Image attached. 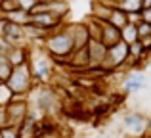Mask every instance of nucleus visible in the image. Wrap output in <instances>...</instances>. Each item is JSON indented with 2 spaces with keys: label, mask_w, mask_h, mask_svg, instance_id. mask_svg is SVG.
<instances>
[{
  "label": "nucleus",
  "mask_w": 151,
  "mask_h": 138,
  "mask_svg": "<svg viewBox=\"0 0 151 138\" xmlns=\"http://www.w3.org/2000/svg\"><path fill=\"white\" fill-rule=\"evenodd\" d=\"M42 48L54 61H65L73 52V37H71L69 25H61L59 29L50 31L48 37L42 42Z\"/></svg>",
  "instance_id": "nucleus-1"
},
{
  "label": "nucleus",
  "mask_w": 151,
  "mask_h": 138,
  "mask_svg": "<svg viewBox=\"0 0 151 138\" xmlns=\"http://www.w3.org/2000/svg\"><path fill=\"white\" fill-rule=\"evenodd\" d=\"M6 86L10 88V92L14 96H29V92H33L37 82L33 79V71H31L29 61L21 65H15L12 69L10 77L6 81Z\"/></svg>",
  "instance_id": "nucleus-2"
},
{
  "label": "nucleus",
  "mask_w": 151,
  "mask_h": 138,
  "mask_svg": "<svg viewBox=\"0 0 151 138\" xmlns=\"http://www.w3.org/2000/svg\"><path fill=\"white\" fill-rule=\"evenodd\" d=\"M29 65H31L33 79H35L37 85H48L52 81V75H54V60L44 52V48H42V52L31 48Z\"/></svg>",
  "instance_id": "nucleus-3"
},
{
  "label": "nucleus",
  "mask_w": 151,
  "mask_h": 138,
  "mask_svg": "<svg viewBox=\"0 0 151 138\" xmlns=\"http://www.w3.org/2000/svg\"><path fill=\"white\" fill-rule=\"evenodd\" d=\"M130 60V52H128V44L122 40H119L117 44L113 46H107V52H105V58H103V64H101V69L107 71V73H113V71L124 67Z\"/></svg>",
  "instance_id": "nucleus-4"
},
{
  "label": "nucleus",
  "mask_w": 151,
  "mask_h": 138,
  "mask_svg": "<svg viewBox=\"0 0 151 138\" xmlns=\"http://www.w3.org/2000/svg\"><path fill=\"white\" fill-rule=\"evenodd\" d=\"M29 100L27 96H12V100L6 104V119L8 127H21L23 121L29 117Z\"/></svg>",
  "instance_id": "nucleus-5"
},
{
  "label": "nucleus",
  "mask_w": 151,
  "mask_h": 138,
  "mask_svg": "<svg viewBox=\"0 0 151 138\" xmlns=\"http://www.w3.org/2000/svg\"><path fill=\"white\" fill-rule=\"evenodd\" d=\"M86 50H88V69H101L103 58H105V52H107V46L103 44L101 40L90 38L88 44H86Z\"/></svg>",
  "instance_id": "nucleus-6"
},
{
  "label": "nucleus",
  "mask_w": 151,
  "mask_h": 138,
  "mask_svg": "<svg viewBox=\"0 0 151 138\" xmlns=\"http://www.w3.org/2000/svg\"><path fill=\"white\" fill-rule=\"evenodd\" d=\"M37 108L40 109L42 113H50L54 108H59L58 94H55L54 90L46 88V85H42V88L37 92Z\"/></svg>",
  "instance_id": "nucleus-7"
},
{
  "label": "nucleus",
  "mask_w": 151,
  "mask_h": 138,
  "mask_svg": "<svg viewBox=\"0 0 151 138\" xmlns=\"http://www.w3.org/2000/svg\"><path fill=\"white\" fill-rule=\"evenodd\" d=\"M35 12H48V14L55 15L59 19H65L71 12V4L69 0H55V2H40Z\"/></svg>",
  "instance_id": "nucleus-8"
},
{
  "label": "nucleus",
  "mask_w": 151,
  "mask_h": 138,
  "mask_svg": "<svg viewBox=\"0 0 151 138\" xmlns=\"http://www.w3.org/2000/svg\"><path fill=\"white\" fill-rule=\"evenodd\" d=\"M31 23H35L38 27H44L48 31H55L61 25H65V19H59L55 15L48 14V12H33L31 14Z\"/></svg>",
  "instance_id": "nucleus-9"
},
{
  "label": "nucleus",
  "mask_w": 151,
  "mask_h": 138,
  "mask_svg": "<svg viewBox=\"0 0 151 138\" xmlns=\"http://www.w3.org/2000/svg\"><path fill=\"white\" fill-rule=\"evenodd\" d=\"M69 29H71V37H73V50L86 48V44L90 40V33H88V27H86V21L69 23Z\"/></svg>",
  "instance_id": "nucleus-10"
},
{
  "label": "nucleus",
  "mask_w": 151,
  "mask_h": 138,
  "mask_svg": "<svg viewBox=\"0 0 151 138\" xmlns=\"http://www.w3.org/2000/svg\"><path fill=\"white\" fill-rule=\"evenodd\" d=\"M4 40L12 46H21L27 44V38H25V31H23V25H17V23H12L8 21L6 27H4V33H2Z\"/></svg>",
  "instance_id": "nucleus-11"
},
{
  "label": "nucleus",
  "mask_w": 151,
  "mask_h": 138,
  "mask_svg": "<svg viewBox=\"0 0 151 138\" xmlns=\"http://www.w3.org/2000/svg\"><path fill=\"white\" fill-rule=\"evenodd\" d=\"M23 31H25V38H27V44H42L44 42V38L48 37L50 31L44 29V27H38L35 25V23H27V25H23Z\"/></svg>",
  "instance_id": "nucleus-12"
},
{
  "label": "nucleus",
  "mask_w": 151,
  "mask_h": 138,
  "mask_svg": "<svg viewBox=\"0 0 151 138\" xmlns=\"http://www.w3.org/2000/svg\"><path fill=\"white\" fill-rule=\"evenodd\" d=\"M100 27H101V37L100 40L105 46H113L121 40V31L117 29L115 25H111L107 19H100Z\"/></svg>",
  "instance_id": "nucleus-13"
},
{
  "label": "nucleus",
  "mask_w": 151,
  "mask_h": 138,
  "mask_svg": "<svg viewBox=\"0 0 151 138\" xmlns=\"http://www.w3.org/2000/svg\"><path fill=\"white\" fill-rule=\"evenodd\" d=\"M8 61H10L12 65H21V64H27L31 58V46L29 44H21V46H12L10 52L6 54Z\"/></svg>",
  "instance_id": "nucleus-14"
},
{
  "label": "nucleus",
  "mask_w": 151,
  "mask_h": 138,
  "mask_svg": "<svg viewBox=\"0 0 151 138\" xmlns=\"http://www.w3.org/2000/svg\"><path fill=\"white\" fill-rule=\"evenodd\" d=\"M124 127L128 129L132 134H144L147 131V123L140 113H128L124 117Z\"/></svg>",
  "instance_id": "nucleus-15"
},
{
  "label": "nucleus",
  "mask_w": 151,
  "mask_h": 138,
  "mask_svg": "<svg viewBox=\"0 0 151 138\" xmlns=\"http://www.w3.org/2000/svg\"><path fill=\"white\" fill-rule=\"evenodd\" d=\"M145 77L142 73H138V71H134V73H130L128 77L124 79V82H122V88H124V92H140L142 88L145 86Z\"/></svg>",
  "instance_id": "nucleus-16"
},
{
  "label": "nucleus",
  "mask_w": 151,
  "mask_h": 138,
  "mask_svg": "<svg viewBox=\"0 0 151 138\" xmlns=\"http://www.w3.org/2000/svg\"><path fill=\"white\" fill-rule=\"evenodd\" d=\"M107 21H109L111 25H115L117 29H122V27L128 23V15H126L124 10H121L119 6H115L113 10H111V14H109V17H107Z\"/></svg>",
  "instance_id": "nucleus-17"
},
{
  "label": "nucleus",
  "mask_w": 151,
  "mask_h": 138,
  "mask_svg": "<svg viewBox=\"0 0 151 138\" xmlns=\"http://www.w3.org/2000/svg\"><path fill=\"white\" fill-rule=\"evenodd\" d=\"M2 15L8 19V21L17 23V25H27V23L31 21V14H27V12L19 10V8H15V10L8 12V14H2Z\"/></svg>",
  "instance_id": "nucleus-18"
},
{
  "label": "nucleus",
  "mask_w": 151,
  "mask_h": 138,
  "mask_svg": "<svg viewBox=\"0 0 151 138\" xmlns=\"http://www.w3.org/2000/svg\"><path fill=\"white\" fill-rule=\"evenodd\" d=\"M121 31V40L126 42V44H134V42H138V31H136V25H132V23H126Z\"/></svg>",
  "instance_id": "nucleus-19"
},
{
  "label": "nucleus",
  "mask_w": 151,
  "mask_h": 138,
  "mask_svg": "<svg viewBox=\"0 0 151 138\" xmlns=\"http://www.w3.org/2000/svg\"><path fill=\"white\" fill-rule=\"evenodd\" d=\"M117 6L121 10H124L126 14H132V12H142V0H119Z\"/></svg>",
  "instance_id": "nucleus-20"
},
{
  "label": "nucleus",
  "mask_w": 151,
  "mask_h": 138,
  "mask_svg": "<svg viewBox=\"0 0 151 138\" xmlns=\"http://www.w3.org/2000/svg\"><path fill=\"white\" fill-rule=\"evenodd\" d=\"M12 69H14V65L8 61V58L4 56V54H0V82H6L8 81Z\"/></svg>",
  "instance_id": "nucleus-21"
},
{
  "label": "nucleus",
  "mask_w": 151,
  "mask_h": 138,
  "mask_svg": "<svg viewBox=\"0 0 151 138\" xmlns=\"http://www.w3.org/2000/svg\"><path fill=\"white\" fill-rule=\"evenodd\" d=\"M15 4H17L19 10L27 12V14H33L35 8H37L38 4H40V0H15Z\"/></svg>",
  "instance_id": "nucleus-22"
},
{
  "label": "nucleus",
  "mask_w": 151,
  "mask_h": 138,
  "mask_svg": "<svg viewBox=\"0 0 151 138\" xmlns=\"http://www.w3.org/2000/svg\"><path fill=\"white\" fill-rule=\"evenodd\" d=\"M12 96H14V94L10 92V88L6 86V82H0V108H4V105L12 100Z\"/></svg>",
  "instance_id": "nucleus-23"
},
{
  "label": "nucleus",
  "mask_w": 151,
  "mask_h": 138,
  "mask_svg": "<svg viewBox=\"0 0 151 138\" xmlns=\"http://www.w3.org/2000/svg\"><path fill=\"white\" fill-rule=\"evenodd\" d=\"M136 31H138V40L144 37H149L151 35V23H145V21H140L136 25Z\"/></svg>",
  "instance_id": "nucleus-24"
},
{
  "label": "nucleus",
  "mask_w": 151,
  "mask_h": 138,
  "mask_svg": "<svg viewBox=\"0 0 151 138\" xmlns=\"http://www.w3.org/2000/svg\"><path fill=\"white\" fill-rule=\"evenodd\" d=\"M2 138H19V129L17 127H2L0 129Z\"/></svg>",
  "instance_id": "nucleus-25"
},
{
  "label": "nucleus",
  "mask_w": 151,
  "mask_h": 138,
  "mask_svg": "<svg viewBox=\"0 0 151 138\" xmlns=\"http://www.w3.org/2000/svg\"><path fill=\"white\" fill-rule=\"evenodd\" d=\"M140 44H142V48H144V52H145V58H147L151 54V35H149V37L140 38Z\"/></svg>",
  "instance_id": "nucleus-26"
},
{
  "label": "nucleus",
  "mask_w": 151,
  "mask_h": 138,
  "mask_svg": "<svg viewBox=\"0 0 151 138\" xmlns=\"http://www.w3.org/2000/svg\"><path fill=\"white\" fill-rule=\"evenodd\" d=\"M126 15H128V23H132V25H138L142 21L140 12H132V14H126Z\"/></svg>",
  "instance_id": "nucleus-27"
},
{
  "label": "nucleus",
  "mask_w": 151,
  "mask_h": 138,
  "mask_svg": "<svg viewBox=\"0 0 151 138\" xmlns=\"http://www.w3.org/2000/svg\"><path fill=\"white\" fill-rule=\"evenodd\" d=\"M140 15H142V21H145V23H151V8H142Z\"/></svg>",
  "instance_id": "nucleus-28"
},
{
  "label": "nucleus",
  "mask_w": 151,
  "mask_h": 138,
  "mask_svg": "<svg viewBox=\"0 0 151 138\" xmlns=\"http://www.w3.org/2000/svg\"><path fill=\"white\" fill-rule=\"evenodd\" d=\"M10 48H12V44H8V42L4 40V37H0V54L6 56V54L10 52Z\"/></svg>",
  "instance_id": "nucleus-29"
},
{
  "label": "nucleus",
  "mask_w": 151,
  "mask_h": 138,
  "mask_svg": "<svg viewBox=\"0 0 151 138\" xmlns=\"http://www.w3.org/2000/svg\"><path fill=\"white\" fill-rule=\"evenodd\" d=\"M142 8H151V0H142Z\"/></svg>",
  "instance_id": "nucleus-30"
},
{
  "label": "nucleus",
  "mask_w": 151,
  "mask_h": 138,
  "mask_svg": "<svg viewBox=\"0 0 151 138\" xmlns=\"http://www.w3.org/2000/svg\"><path fill=\"white\" fill-rule=\"evenodd\" d=\"M40 2H55V0H40Z\"/></svg>",
  "instance_id": "nucleus-31"
},
{
  "label": "nucleus",
  "mask_w": 151,
  "mask_h": 138,
  "mask_svg": "<svg viewBox=\"0 0 151 138\" xmlns=\"http://www.w3.org/2000/svg\"><path fill=\"white\" fill-rule=\"evenodd\" d=\"M147 138H151V132H149V134H147Z\"/></svg>",
  "instance_id": "nucleus-32"
},
{
  "label": "nucleus",
  "mask_w": 151,
  "mask_h": 138,
  "mask_svg": "<svg viewBox=\"0 0 151 138\" xmlns=\"http://www.w3.org/2000/svg\"><path fill=\"white\" fill-rule=\"evenodd\" d=\"M2 2H4V0H0V4H2Z\"/></svg>",
  "instance_id": "nucleus-33"
},
{
  "label": "nucleus",
  "mask_w": 151,
  "mask_h": 138,
  "mask_svg": "<svg viewBox=\"0 0 151 138\" xmlns=\"http://www.w3.org/2000/svg\"><path fill=\"white\" fill-rule=\"evenodd\" d=\"M0 138H2V136H0Z\"/></svg>",
  "instance_id": "nucleus-34"
}]
</instances>
